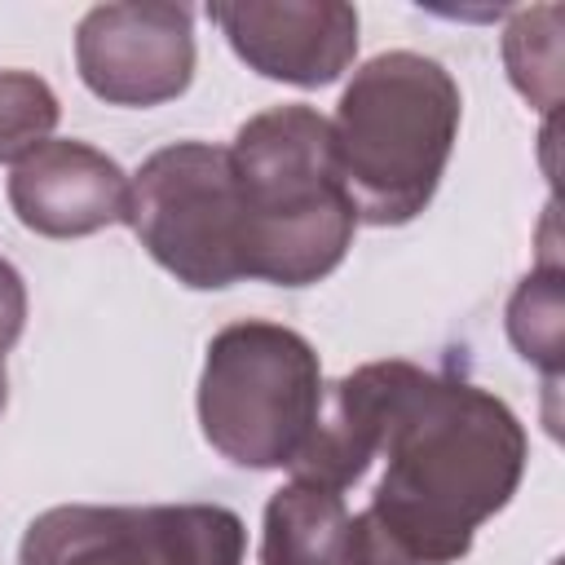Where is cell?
I'll list each match as a JSON object with an SVG mask.
<instances>
[{
  "label": "cell",
  "instance_id": "obj_6",
  "mask_svg": "<svg viewBox=\"0 0 565 565\" xmlns=\"http://www.w3.org/2000/svg\"><path fill=\"white\" fill-rule=\"evenodd\" d=\"M247 530L221 503L40 512L18 547V565H243Z\"/></svg>",
  "mask_w": 565,
  "mask_h": 565
},
{
  "label": "cell",
  "instance_id": "obj_8",
  "mask_svg": "<svg viewBox=\"0 0 565 565\" xmlns=\"http://www.w3.org/2000/svg\"><path fill=\"white\" fill-rule=\"evenodd\" d=\"M230 49L265 79L322 88L358 53V9L344 0H238L212 4Z\"/></svg>",
  "mask_w": 565,
  "mask_h": 565
},
{
  "label": "cell",
  "instance_id": "obj_5",
  "mask_svg": "<svg viewBox=\"0 0 565 565\" xmlns=\"http://www.w3.org/2000/svg\"><path fill=\"white\" fill-rule=\"evenodd\" d=\"M128 225L185 287L216 291L247 278V225L225 146L177 141L128 177Z\"/></svg>",
  "mask_w": 565,
  "mask_h": 565
},
{
  "label": "cell",
  "instance_id": "obj_12",
  "mask_svg": "<svg viewBox=\"0 0 565 565\" xmlns=\"http://www.w3.org/2000/svg\"><path fill=\"white\" fill-rule=\"evenodd\" d=\"M508 335L525 362L543 366L547 380H556V371H561V269H556V260H543L512 291Z\"/></svg>",
  "mask_w": 565,
  "mask_h": 565
},
{
  "label": "cell",
  "instance_id": "obj_13",
  "mask_svg": "<svg viewBox=\"0 0 565 565\" xmlns=\"http://www.w3.org/2000/svg\"><path fill=\"white\" fill-rule=\"evenodd\" d=\"M57 128V93L31 71H0V163L26 159Z\"/></svg>",
  "mask_w": 565,
  "mask_h": 565
},
{
  "label": "cell",
  "instance_id": "obj_4",
  "mask_svg": "<svg viewBox=\"0 0 565 565\" xmlns=\"http://www.w3.org/2000/svg\"><path fill=\"white\" fill-rule=\"evenodd\" d=\"M313 344L278 322H230L212 335L199 375V424L238 468H291L322 406Z\"/></svg>",
  "mask_w": 565,
  "mask_h": 565
},
{
  "label": "cell",
  "instance_id": "obj_11",
  "mask_svg": "<svg viewBox=\"0 0 565 565\" xmlns=\"http://www.w3.org/2000/svg\"><path fill=\"white\" fill-rule=\"evenodd\" d=\"M561 4L521 9L503 31V62L516 93L547 119L561 106Z\"/></svg>",
  "mask_w": 565,
  "mask_h": 565
},
{
  "label": "cell",
  "instance_id": "obj_14",
  "mask_svg": "<svg viewBox=\"0 0 565 565\" xmlns=\"http://www.w3.org/2000/svg\"><path fill=\"white\" fill-rule=\"evenodd\" d=\"M22 327H26V282H22V274L0 256V358L18 344Z\"/></svg>",
  "mask_w": 565,
  "mask_h": 565
},
{
  "label": "cell",
  "instance_id": "obj_2",
  "mask_svg": "<svg viewBox=\"0 0 565 565\" xmlns=\"http://www.w3.org/2000/svg\"><path fill=\"white\" fill-rule=\"evenodd\" d=\"M230 163L247 225V278L309 287L327 278L358 230L331 119L305 102L269 106L238 132Z\"/></svg>",
  "mask_w": 565,
  "mask_h": 565
},
{
  "label": "cell",
  "instance_id": "obj_7",
  "mask_svg": "<svg viewBox=\"0 0 565 565\" xmlns=\"http://www.w3.org/2000/svg\"><path fill=\"white\" fill-rule=\"evenodd\" d=\"M75 66L110 106H159L194 79V18L185 4H97L75 26Z\"/></svg>",
  "mask_w": 565,
  "mask_h": 565
},
{
  "label": "cell",
  "instance_id": "obj_10",
  "mask_svg": "<svg viewBox=\"0 0 565 565\" xmlns=\"http://www.w3.org/2000/svg\"><path fill=\"white\" fill-rule=\"evenodd\" d=\"M344 539H349L344 494L291 477L265 503L260 565H340Z\"/></svg>",
  "mask_w": 565,
  "mask_h": 565
},
{
  "label": "cell",
  "instance_id": "obj_1",
  "mask_svg": "<svg viewBox=\"0 0 565 565\" xmlns=\"http://www.w3.org/2000/svg\"><path fill=\"white\" fill-rule=\"evenodd\" d=\"M375 380V459L384 477L358 512L424 565H450L472 547L521 486L525 428L494 393L388 358Z\"/></svg>",
  "mask_w": 565,
  "mask_h": 565
},
{
  "label": "cell",
  "instance_id": "obj_15",
  "mask_svg": "<svg viewBox=\"0 0 565 565\" xmlns=\"http://www.w3.org/2000/svg\"><path fill=\"white\" fill-rule=\"evenodd\" d=\"M4 402H9V380H4V358H0V415H4Z\"/></svg>",
  "mask_w": 565,
  "mask_h": 565
},
{
  "label": "cell",
  "instance_id": "obj_3",
  "mask_svg": "<svg viewBox=\"0 0 565 565\" xmlns=\"http://www.w3.org/2000/svg\"><path fill=\"white\" fill-rule=\"evenodd\" d=\"M331 137L358 221L406 225L428 207L450 163L459 84L424 53H380L340 93Z\"/></svg>",
  "mask_w": 565,
  "mask_h": 565
},
{
  "label": "cell",
  "instance_id": "obj_9",
  "mask_svg": "<svg viewBox=\"0 0 565 565\" xmlns=\"http://www.w3.org/2000/svg\"><path fill=\"white\" fill-rule=\"evenodd\" d=\"M9 203L31 234L84 238L128 221V177L110 154L84 141L49 137L13 163Z\"/></svg>",
  "mask_w": 565,
  "mask_h": 565
}]
</instances>
